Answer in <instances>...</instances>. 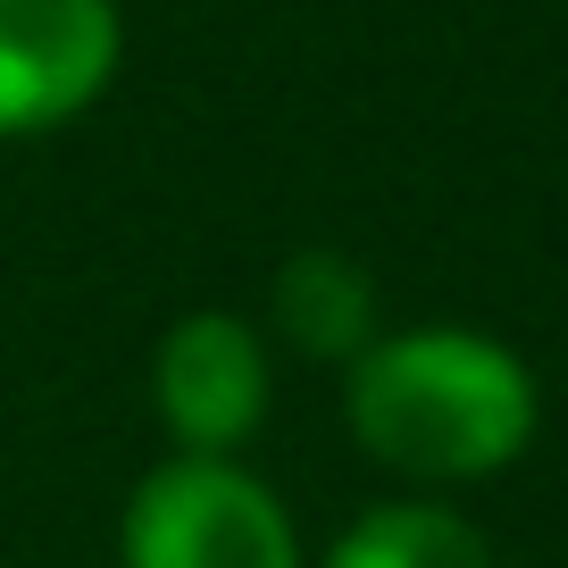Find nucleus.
<instances>
[{
    "mask_svg": "<svg viewBox=\"0 0 568 568\" xmlns=\"http://www.w3.org/2000/svg\"><path fill=\"white\" fill-rule=\"evenodd\" d=\"M343 418L368 460L418 485H468L501 477L535 444L544 393L527 359L477 326H409V335H376L352 359Z\"/></svg>",
    "mask_w": 568,
    "mask_h": 568,
    "instance_id": "f257e3e1",
    "label": "nucleus"
},
{
    "mask_svg": "<svg viewBox=\"0 0 568 568\" xmlns=\"http://www.w3.org/2000/svg\"><path fill=\"white\" fill-rule=\"evenodd\" d=\"M125 568H302L293 518L251 468L176 452L134 485L118 518Z\"/></svg>",
    "mask_w": 568,
    "mask_h": 568,
    "instance_id": "f03ea898",
    "label": "nucleus"
},
{
    "mask_svg": "<svg viewBox=\"0 0 568 568\" xmlns=\"http://www.w3.org/2000/svg\"><path fill=\"white\" fill-rule=\"evenodd\" d=\"M125 59L118 0H0V142L84 118Z\"/></svg>",
    "mask_w": 568,
    "mask_h": 568,
    "instance_id": "7ed1b4c3",
    "label": "nucleus"
},
{
    "mask_svg": "<svg viewBox=\"0 0 568 568\" xmlns=\"http://www.w3.org/2000/svg\"><path fill=\"white\" fill-rule=\"evenodd\" d=\"M151 402H160L168 435L201 460H226L251 426L267 418V352L243 318L226 310H193L160 335L151 359Z\"/></svg>",
    "mask_w": 568,
    "mask_h": 568,
    "instance_id": "20e7f679",
    "label": "nucleus"
},
{
    "mask_svg": "<svg viewBox=\"0 0 568 568\" xmlns=\"http://www.w3.org/2000/svg\"><path fill=\"white\" fill-rule=\"evenodd\" d=\"M276 326L318 359H359L376 343V284L343 251H293L276 267Z\"/></svg>",
    "mask_w": 568,
    "mask_h": 568,
    "instance_id": "39448f33",
    "label": "nucleus"
},
{
    "mask_svg": "<svg viewBox=\"0 0 568 568\" xmlns=\"http://www.w3.org/2000/svg\"><path fill=\"white\" fill-rule=\"evenodd\" d=\"M326 568H494V544L444 501H376L335 535Z\"/></svg>",
    "mask_w": 568,
    "mask_h": 568,
    "instance_id": "423d86ee",
    "label": "nucleus"
}]
</instances>
